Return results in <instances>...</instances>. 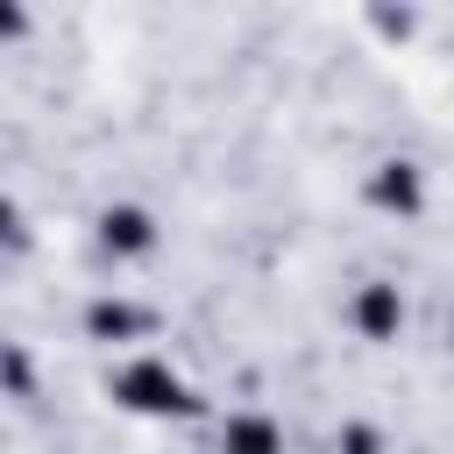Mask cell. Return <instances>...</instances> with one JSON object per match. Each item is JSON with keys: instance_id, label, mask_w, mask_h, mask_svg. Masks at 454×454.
Instances as JSON below:
<instances>
[{"instance_id": "6da1fadb", "label": "cell", "mask_w": 454, "mask_h": 454, "mask_svg": "<svg viewBox=\"0 0 454 454\" xmlns=\"http://www.w3.org/2000/svg\"><path fill=\"white\" fill-rule=\"evenodd\" d=\"M114 397H121L128 411H142V419H177V411H192V383H184L163 355H135V362L114 376Z\"/></svg>"}, {"instance_id": "7a4b0ae2", "label": "cell", "mask_w": 454, "mask_h": 454, "mask_svg": "<svg viewBox=\"0 0 454 454\" xmlns=\"http://www.w3.org/2000/svg\"><path fill=\"white\" fill-rule=\"evenodd\" d=\"M220 454H284V426L270 411H234L220 426Z\"/></svg>"}, {"instance_id": "3957f363", "label": "cell", "mask_w": 454, "mask_h": 454, "mask_svg": "<svg viewBox=\"0 0 454 454\" xmlns=\"http://www.w3.org/2000/svg\"><path fill=\"white\" fill-rule=\"evenodd\" d=\"M369 199L390 206V213H419V206H426V184H419L411 163H376V170H369Z\"/></svg>"}, {"instance_id": "277c9868", "label": "cell", "mask_w": 454, "mask_h": 454, "mask_svg": "<svg viewBox=\"0 0 454 454\" xmlns=\"http://www.w3.org/2000/svg\"><path fill=\"white\" fill-rule=\"evenodd\" d=\"M99 241H106L114 255H142V248H156V227H149L142 206H106V213H99Z\"/></svg>"}, {"instance_id": "5b68a950", "label": "cell", "mask_w": 454, "mask_h": 454, "mask_svg": "<svg viewBox=\"0 0 454 454\" xmlns=\"http://www.w3.org/2000/svg\"><path fill=\"white\" fill-rule=\"evenodd\" d=\"M397 319H404L397 284H362V291H355V326H362L369 340H390V333H397Z\"/></svg>"}, {"instance_id": "8992f818", "label": "cell", "mask_w": 454, "mask_h": 454, "mask_svg": "<svg viewBox=\"0 0 454 454\" xmlns=\"http://www.w3.org/2000/svg\"><path fill=\"white\" fill-rule=\"evenodd\" d=\"M142 326V312H128V305H92V333H135Z\"/></svg>"}, {"instance_id": "52a82bcc", "label": "cell", "mask_w": 454, "mask_h": 454, "mask_svg": "<svg viewBox=\"0 0 454 454\" xmlns=\"http://www.w3.org/2000/svg\"><path fill=\"white\" fill-rule=\"evenodd\" d=\"M348 454H376V433H348Z\"/></svg>"}]
</instances>
